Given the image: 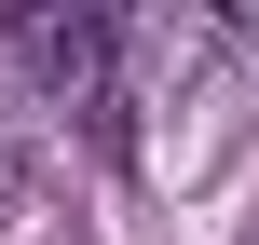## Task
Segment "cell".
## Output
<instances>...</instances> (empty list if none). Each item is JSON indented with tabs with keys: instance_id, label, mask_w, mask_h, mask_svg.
<instances>
[{
	"instance_id": "6da1fadb",
	"label": "cell",
	"mask_w": 259,
	"mask_h": 245,
	"mask_svg": "<svg viewBox=\"0 0 259 245\" xmlns=\"http://www.w3.org/2000/svg\"><path fill=\"white\" fill-rule=\"evenodd\" d=\"M14 55H27V82L41 95H109V55H123V27L96 14V0H14Z\"/></svg>"
},
{
	"instance_id": "7a4b0ae2",
	"label": "cell",
	"mask_w": 259,
	"mask_h": 245,
	"mask_svg": "<svg viewBox=\"0 0 259 245\" xmlns=\"http://www.w3.org/2000/svg\"><path fill=\"white\" fill-rule=\"evenodd\" d=\"M0 177H14V150H0Z\"/></svg>"
}]
</instances>
